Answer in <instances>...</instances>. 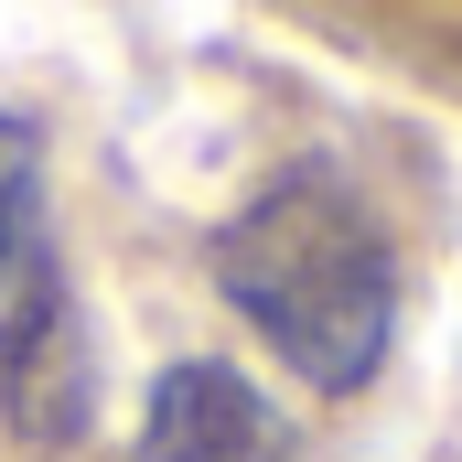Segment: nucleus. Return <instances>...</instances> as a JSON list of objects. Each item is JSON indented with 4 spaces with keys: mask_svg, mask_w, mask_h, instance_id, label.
Returning <instances> with one entry per match:
<instances>
[{
    "mask_svg": "<svg viewBox=\"0 0 462 462\" xmlns=\"http://www.w3.org/2000/svg\"><path fill=\"white\" fill-rule=\"evenodd\" d=\"M216 291L323 398H355L387 365V334H398V247H387V226L355 194L345 162L269 172L216 226Z\"/></svg>",
    "mask_w": 462,
    "mask_h": 462,
    "instance_id": "obj_1",
    "label": "nucleus"
},
{
    "mask_svg": "<svg viewBox=\"0 0 462 462\" xmlns=\"http://www.w3.org/2000/svg\"><path fill=\"white\" fill-rule=\"evenodd\" d=\"M54 216H43V140L0 118V365H32L54 334Z\"/></svg>",
    "mask_w": 462,
    "mask_h": 462,
    "instance_id": "obj_3",
    "label": "nucleus"
},
{
    "mask_svg": "<svg viewBox=\"0 0 462 462\" xmlns=\"http://www.w3.org/2000/svg\"><path fill=\"white\" fill-rule=\"evenodd\" d=\"M140 462H291V409L216 355H172L140 398Z\"/></svg>",
    "mask_w": 462,
    "mask_h": 462,
    "instance_id": "obj_2",
    "label": "nucleus"
}]
</instances>
